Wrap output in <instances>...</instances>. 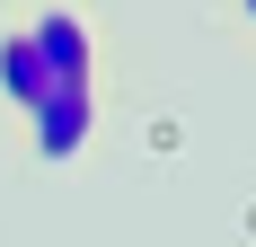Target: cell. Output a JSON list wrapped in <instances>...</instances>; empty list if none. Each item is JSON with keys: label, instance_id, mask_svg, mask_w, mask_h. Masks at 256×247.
<instances>
[{"label": "cell", "instance_id": "1", "mask_svg": "<svg viewBox=\"0 0 256 247\" xmlns=\"http://www.w3.org/2000/svg\"><path fill=\"white\" fill-rule=\"evenodd\" d=\"M18 26H26V44H36V62H44L53 88H98V71H106V26H98L88 0H36Z\"/></svg>", "mask_w": 256, "mask_h": 247}, {"label": "cell", "instance_id": "2", "mask_svg": "<svg viewBox=\"0 0 256 247\" xmlns=\"http://www.w3.org/2000/svg\"><path fill=\"white\" fill-rule=\"evenodd\" d=\"M18 124H26V150L36 159H80V150L98 142V124H106V98L98 88H44Z\"/></svg>", "mask_w": 256, "mask_h": 247}, {"label": "cell", "instance_id": "4", "mask_svg": "<svg viewBox=\"0 0 256 247\" xmlns=\"http://www.w3.org/2000/svg\"><path fill=\"white\" fill-rule=\"evenodd\" d=\"M230 9H238V18H248V26H256V0H230Z\"/></svg>", "mask_w": 256, "mask_h": 247}, {"label": "cell", "instance_id": "3", "mask_svg": "<svg viewBox=\"0 0 256 247\" xmlns=\"http://www.w3.org/2000/svg\"><path fill=\"white\" fill-rule=\"evenodd\" d=\"M44 88H53V80H44V62H36V44H26V26L0 18V106H18V115H26Z\"/></svg>", "mask_w": 256, "mask_h": 247}]
</instances>
